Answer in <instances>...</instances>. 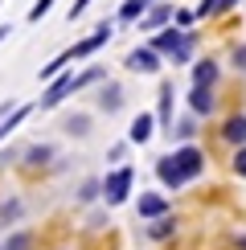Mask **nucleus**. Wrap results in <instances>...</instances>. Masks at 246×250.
<instances>
[{
  "label": "nucleus",
  "instance_id": "1",
  "mask_svg": "<svg viewBox=\"0 0 246 250\" xmlns=\"http://www.w3.org/2000/svg\"><path fill=\"white\" fill-rule=\"evenodd\" d=\"M152 49H156L160 58H172L177 66H184V62L193 58V45H197V37L189 33V29H177V25H164V29H156L152 33V41H148Z\"/></svg>",
  "mask_w": 246,
  "mask_h": 250
},
{
  "label": "nucleus",
  "instance_id": "2",
  "mask_svg": "<svg viewBox=\"0 0 246 250\" xmlns=\"http://www.w3.org/2000/svg\"><path fill=\"white\" fill-rule=\"evenodd\" d=\"M131 181H136V168H131V164H119V168H111L99 181V197L107 205H123L131 197Z\"/></svg>",
  "mask_w": 246,
  "mask_h": 250
},
{
  "label": "nucleus",
  "instance_id": "3",
  "mask_svg": "<svg viewBox=\"0 0 246 250\" xmlns=\"http://www.w3.org/2000/svg\"><path fill=\"white\" fill-rule=\"evenodd\" d=\"M172 164H177V172L184 176V185H189V181H197L201 168H205V152L197 144H181V148L172 152Z\"/></svg>",
  "mask_w": 246,
  "mask_h": 250
},
{
  "label": "nucleus",
  "instance_id": "4",
  "mask_svg": "<svg viewBox=\"0 0 246 250\" xmlns=\"http://www.w3.org/2000/svg\"><path fill=\"white\" fill-rule=\"evenodd\" d=\"M74 90H82L78 86V74H58V78H49V86H45V95H41V107L45 111H54L62 99H70Z\"/></svg>",
  "mask_w": 246,
  "mask_h": 250
},
{
  "label": "nucleus",
  "instance_id": "5",
  "mask_svg": "<svg viewBox=\"0 0 246 250\" xmlns=\"http://www.w3.org/2000/svg\"><path fill=\"white\" fill-rule=\"evenodd\" d=\"M111 33H115V29H111L107 21H102V25H99V29H95V33H90V37H82L78 45H70V49H66V54H70V62H78V58H90V54H95V49H102V45H107V41H111Z\"/></svg>",
  "mask_w": 246,
  "mask_h": 250
},
{
  "label": "nucleus",
  "instance_id": "6",
  "mask_svg": "<svg viewBox=\"0 0 246 250\" xmlns=\"http://www.w3.org/2000/svg\"><path fill=\"white\" fill-rule=\"evenodd\" d=\"M127 70H136V74H156V70H160V54L152 45L131 49V54H127Z\"/></svg>",
  "mask_w": 246,
  "mask_h": 250
},
{
  "label": "nucleus",
  "instance_id": "7",
  "mask_svg": "<svg viewBox=\"0 0 246 250\" xmlns=\"http://www.w3.org/2000/svg\"><path fill=\"white\" fill-rule=\"evenodd\" d=\"M189 111L197 119H209L213 111H218V99H213V86H193L189 90Z\"/></svg>",
  "mask_w": 246,
  "mask_h": 250
},
{
  "label": "nucleus",
  "instance_id": "8",
  "mask_svg": "<svg viewBox=\"0 0 246 250\" xmlns=\"http://www.w3.org/2000/svg\"><path fill=\"white\" fill-rule=\"evenodd\" d=\"M136 209H140V217H144V222H156V217H164V213H172V209H168V201H164L160 193H140Z\"/></svg>",
  "mask_w": 246,
  "mask_h": 250
},
{
  "label": "nucleus",
  "instance_id": "9",
  "mask_svg": "<svg viewBox=\"0 0 246 250\" xmlns=\"http://www.w3.org/2000/svg\"><path fill=\"white\" fill-rule=\"evenodd\" d=\"M152 131H156V115L140 111V115L131 119V127H127V144H148V140H152Z\"/></svg>",
  "mask_w": 246,
  "mask_h": 250
},
{
  "label": "nucleus",
  "instance_id": "10",
  "mask_svg": "<svg viewBox=\"0 0 246 250\" xmlns=\"http://www.w3.org/2000/svg\"><path fill=\"white\" fill-rule=\"evenodd\" d=\"M168 21H172V4H148L144 17H140V29H152V33H156V29H164Z\"/></svg>",
  "mask_w": 246,
  "mask_h": 250
},
{
  "label": "nucleus",
  "instance_id": "11",
  "mask_svg": "<svg viewBox=\"0 0 246 250\" xmlns=\"http://www.w3.org/2000/svg\"><path fill=\"white\" fill-rule=\"evenodd\" d=\"M156 176H160V185H164V189H184V176L177 172V164H172V152L156 160Z\"/></svg>",
  "mask_w": 246,
  "mask_h": 250
},
{
  "label": "nucleus",
  "instance_id": "12",
  "mask_svg": "<svg viewBox=\"0 0 246 250\" xmlns=\"http://www.w3.org/2000/svg\"><path fill=\"white\" fill-rule=\"evenodd\" d=\"M172 103H177V95H172V82H160V103H156V123L164 131L172 127Z\"/></svg>",
  "mask_w": 246,
  "mask_h": 250
},
{
  "label": "nucleus",
  "instance_id": "13",
  "mask_svg": "<svg viewBox=\"0 0 246 250\" xmlns=\"http://www.w3.org/2000/svg\"><path fill=\"white\" fill-rule=\"evenodd\" d=\"M222 140L234 144V148H246V115H230L222 123Z\"/></svg>",
  "mask_w": 246,
  "mask_h": 250
},
{
  "label": "nucleus",
  "instance_id": "14",
  "mask_svg": "<svg viewBox=\"0 0 246 250\" xmlns=\"http://www.w3.org/2000/svg\"><path fill=\"white\" fill-rule=\"evenodd\" d=\"M218 74H222L218 62H213V58H201L197 66H193V86H218Z\"/></svg>",
  "mask_w": 246,
  "mask_h": 250
},
{
  "label": "nucleus",
  "instance_id": "15",
  "mask_svg": "<svg viewBox=\"0 0 246 250\" xmlns=\"http://www.w3.org/2000/svg\"><path fill=\"white\" fill-rule=\"evenodd\" d=\"M99 107L107 111V115H115V111L123 107V86H119V82H107V86L99 90Z\"/></svg>",
  "mask_w": 246,
  "mask_h": 250
},
{
  "label": "nucleus",
  "instance_id": "16",
  "mask_svg": "<svg viewBox=\"0 0 246 250\" xmlns=\"http://www.w3.org/2000/svg\"><path fill=\"white\" fill-rule=\"evenodd\" d=\"M172 234H177V217H172V213H164V217H156V222L148 226V238H152V242H168Z\"/></svg>",
  "mask_w": 246,
  "mask_h": 250
},
{
  "label": "nucleus",
  "instance_id": "17",
  "mask_svg": "<svg viewBox=\"0 0 246 250\" xmlns=\"http://www.w3.org/2000/svg\"><path fill=\"white\" fill-rule=\"evenodd\" d=\"M17 217H25V201H20V197H8V201H0V226L17 222Z\"/></svg>",
  "mask_w": 246,
  "mask_h": 250
},
{
  "label": "nucleus",
  "instance_id": "18",
  "mask_svg": "<svg viewBox=\"0 0 246 250\" xmlns=\"http://www.w3.org/2000/svg\"><path fill=\"white\" fill-rule=\"evenodd\" d=\"M20 160H25L29 168H33V164H49V160H54V148H49V144H33V148L20 156Z\"/></svg>",
  "mask_w": 246,
  "mask_h": 250
},
{
  "label": "nucleus",
  "instance_id": "19",
  "mask_svg": "<svg viewBox=\"0 0 246 250\" xmlns=\"http://www.w3.org/2000/svg\"><path fill=\"white\" fill-rule=\"evenodd\" d=\"M0 250H33V234H29V230H17V234H8L4 242H0Z\"/></svg>",
  "mask_w": 246,
  "mask_h": 250
},
{
  "label": "nucleus",
  "instance_id": "20",
  "mask_svg": "<svg viewBox=\"0 0 246 250\" xmlns=\"http://www.w3.org/2000/svg\"><path fill=\"white\" fill-rule=\"evenodd\" d=\"M144 8H148L144 0H123V4H119V21H123V25H131V21L144 17Z\"/></svg>",
  "mask_w": 246,
  "mask_h": 250
},
{
  "label": "nucleus",
  "instance_id": "21",
  "mask_svg": "<svg viewBox=\"0 0 246 250\" xmlns=\"http://www.w3.org/2000/svg\"><path fill=\"white\" fill-rule=\"evenodd\" d=\"M193 131H197V115H193V119H181V123H172V127H168V135H177V140H189Z\"/></svg>",
  "mask_w": 246,
  "mask_h": 250
},
{
  "label": "nucleus",
  "instance_id": "22",
  "mask_svg": "<svg viewBox=\"0 0 246 250\" xmlns=\"http://www.w3.org/2000/svg\"><path fill=\"white\" fill-rule=\"evenodd\" d=\"M66 131H70V135H90V119H86V115L66 119Z\"/></svg>",
  "mask_w": 246,
  "mask_h": 250
},
{
  "label": "nucleus",
  "instance_id": "23",
  "mask_svg": "<svg viewBox=\"0 0 246 250\" xmlns=\"http://www.w3.org/2000/svg\"><path fill=\"white\" fill-rule=\"evenodd\" d=\"M172 21H177V29H189V25H193L197 17H193L189 8H172Z\"/></svg>",
  "mask_w": 246,
  "mask_h": 250
},
{
  "label": "nucleus",
  "instance_id": "24",
  "mask_svg": "<svg viewBox=\"0 0 246 250\" xmlns=\"http://www.w3.org/2000/svg\"><path fill=\"white\" fill-rule=\"evenodd\" d=\"M49 8H54V0H37V4L29 8V21H41V17L49 13Z\"/></svg>",
  "mask_w": 246,
  "mask_h": 250
},
{
  "label": "nucleus",
  "instance_id": "25",
  "mask_svg": "<svg viewBox=\"0 0 246 250\" xmlns=\"http://www.w3.org/2000/svg\"><path fill=\"white\" fill-rule=\"evenodd\" d=\"M95 197H99V181H86L78 189V201H95Z\"/></svg>",
  "mask_w": 246,
  "mask_h": 250
},
{
  "label": "nucleus",
  "instance_id": "26",
  "mask_svg": "<svg viewBox=\"0 0 246 250\" xmlns=\"http://www.w3.org/2000/svg\"><path fill=\"white\" fill-rule=\"evenodd\" d=\"M234 172H238L242 181H246V148H238V152H234Z\"/></svg>",
  "mask_w": 246,
  "mask_h": 250
},
{
  "label": "nucleus",
  "instance_id": "27",
  "mask_svg": "<svg viewBox=\"0 0 246 250\" xmlns=\"http://www.w3.org/2000/svg\"><path fill=\"white\" fill-rule=\"evenodd\" d=\"M86 8H90V0H74V4H70V21H78Z\"/></svg>",
  "mask_w": 246,
  "mask_h": 250
},
{
  "label": "nucleus",
  "instance_id": "28",
  "mask_svg": "<svg viewBox=\"0 0 246 250\" xmlns=\"http://www.w3.org/2000/svg\"><path fill=\"white\" fill-rule=\"evenodd\" d=\"M234 66L246 70V45H234Z\"/></svg>",
  "mask_w": 246,
  "mask_h": 250
},
{
  "label": "nucleus",
  "instance_id": "29",
  "mask_svg": "<svg viewBox=\"0 0 246 250\" xmlns=\"http://www.w3.org/2000/svg\"><path fill=\"white\" fill-rule=\"evenodd\" d=\"M123 152H127V144H115V148L107 152V160H123Z\"/></svg>",
  "mask_w": 246,
  "mask_h": 250
},
{
  "label": "nucleus",
  "instance_id": "30",
  "mask_svg": "<svg viewBox=\"0 0 246 250\" xmlns=\"http://www.w3.org/2000/svg\"><path fill=\"white\" fill-rule=\"evenodd\" d=\"M234 4H238V0H218V17H222V13H230Z\"/></svg>",
  "mask_w": 246,
  "mask_h": 250
},
{
  "label": "nucleus",
  "instance_id": "31",
  "mask_svg": "<svg viewBox=\"0 0 246 250\" xmlns=\"http://www.w3.org/2000/svg\"><path fill=\"white\" fill-rule=\"evenodd\" d=\"M13 37V25H0V41H8Z\"/></svg>",
  "mask_w": 246,
  "mask_h": 250
},
{
  "label": "nucleus",
  "instance_id": "32",
  "mask_svg": "<svg viewBox=\"0 0 246 250\" xmlns=\"http://www.w3.org/2000/svg\"><path fill=\"white\" fill-rule=\"evenodd\" d=\"M234 246H242V250H246V234H242V238H234Z\"/></svg>",
  "mask_w": 246,
  "mask_h": 250
},
{
  "label": "nucleus",
  "instance_id": "33",
  "mask_svg": "<svg viewBox=\"0 0 246 250\" xmlns=\"http://www.w3.org/2000/svg\"><path fill=\"white\" fill-rule=\"evenodd\" d=\"M8 111H13V107H8V103H4V107H0V119H4V115H8Z\"/></svg>",
  "mask_w": 246,
  "mask_h": 250
},
{
  "label": "nucleus",
  "instance_id": "34",
  "mask_svg": "<svg viewBox=\"0 0 246 250\" xmlns=\"http://www.w3.org/2000/svg\"><path fill=\"white\" fill-rule=\"evenodd\" d=\"M144 4H152V0H144Z\"/></svg>",
  "mask_w": 246,
  "mask_h": 250
}]
</instances>
